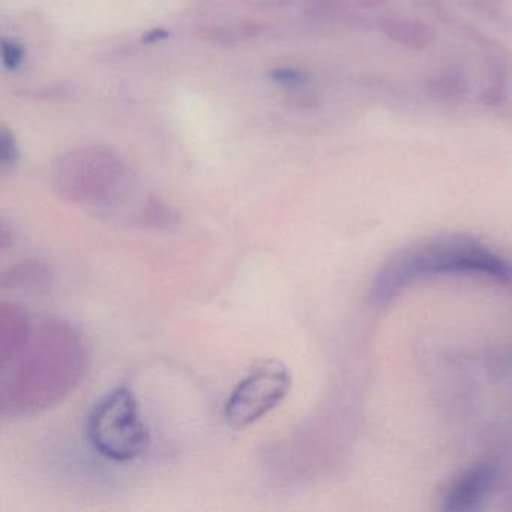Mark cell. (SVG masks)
<instances>
[{
    "instance_id": "8",
    "label": "cell",
    "mask_w": 512,
    "mask_h": 512,
    "mask_svg": "<svg viewBox=\"0 0 512 512\" xmlns=\"http://www.w3.org/2000/svg\"><path fill=\"white\" fill-rule=\"evenodd\" d=\"M379 26L389 41L418 52L428 49L436 40L434 29L421 20L383 19Z\"/></svg>"
},
{
    "instance_id": "14",
    "label": "cell",
    "mask_w": 512,
    "mask_h": 512,
    "mask_svg": "<svg viewBox=\"0 0 512 512\" xmlns=\"http://www.w3.org/2000/svg\"><path fill=\"white\" fill-rule=\"evenodd\" d=\"M20 158L16 137L7 127L0 128V167L2 170L16 166Z\"/></svg>"
},
{
    "instance_id": "19",
    "label": "cell",
    "mask_w": 512,
    "mask_h": 512,
    "mask_svg": "<svg viewBox=\"0 0 512 512\" xmlns=\"http://www.w3.org/2000/svg\"><path fill=\"white\" fill-rule=\"evenodd\" d=\"M356 7L362 10H377V8L385 7L389 0H352Z\"/></svg>"
},
{
    "instance_id": "1",
    "label": "cell",
    "mask_w": 512,
    "mask_h": 512,
    "mask_svg": "<svg viewBox=\"0 0 512 512\" xmlns=\"http://www.w3.org/2000/svg\"><path fill=\"white\" fill-rule=\"evenodd\" d=\"M89 350L82 332L65 320H46L22 352L2 365L0 412L20 418L64 401L82 382Z\"/></svg>"
},
{
    "instance_id": "16",
    "label": "cell",
    "mask_w": 512,
    "mask_h": 512,
    "mask_svg": "<svg viewBox=\"0 0 512 512\" xmlns=\"http://www.w3.org/2000/svg\"><path fill=\"white\" fill-rule=\"evenodd\" d=\"M287 100L296 109L301 110H314L319 107V97L313 89L308 88V85L299 86V88L289 89L286 91Z\"/></svg>"
},
{
    "instance_id": "12",
    "label": "cell",
    "mask_w": 512,
    "mask_h": 512,
    "mask_svg": "<svg viewBox=\"0 0 512 512\" xmlns=\"http://www.w3.org/2000/svg\"><path fill=\"white\" fill-rule=\"evenodd\" d=\"M506 67L502 59L494 58L488 62V85L481 92V101L484 106L497 107L505 101L506 97Z\"/></svg>"
},
{
    "instance_id": "11",
    "label": "cell",
    "mask_w": 512,
    "mask_h": 512,
    "mask_svg": "<svg viewBox=\"0 0 512 512\" xmlns=\"http://www.w3.org/2000/svg\"><path fill=\"white\" fill-rule=\"evenodd\" d=\"M262 25L253 22L227 23V25L200 26V37L220 44H236L253 40L263 34Z\"/></svg>"
},
{
    "instance_id": "3",
    "label": "cell",
    "mask_w": 512,
    "mask_h": 512,
    "mask_svg": "<svg viewBox=\"0 0 512 512\" xmlns=\"http://www.w3.org/2000/svg\"><path fill=\"white\" fill-rule=\"evenodd\" d=\"M53 184L62 199L91 208H113L130 193L133 175L124 158L107 146H80L56 158Z\"/></svg>"
},
{
    "instance_id": "13",
    "label": "cell",
    "mask_w": 512,
    "mask_h": 512,
    "mask_svg": "<svg viewBox=\"0 0 512 512\" xmlns=\"http://www.w3.org/2000/svg\"><path fill=\"white\" fill-rule=\"evenodd\" d=\"M347 0H305L304 11L314 22H328L346 11Z\"/></svg>"
},
{
    "instance_id": "5",
    "label": "cell",
    "mask_w": 512,
    "mask_h": 512,
    "mask_svg": "<svg viewBox=\"0 0 512 512\" xmlns=\"http://www.w3.org/2000/svg\"><path fill=\"white\" fill-rule=\"evenodd\" d=\"M292 388V373L280 359L254 365L233 388L224 404V419L235 430H244L277 409Z\"/></svg>"
},
{
    "instance_id": "18",
    "label": "cell",
    "mask_w": 512,
    "mask_h": 512,
    "mask_svg": "<svg viewBox=\"0 0 512 512\" xmlns=\"http://www.w3.org/2000/svg\"><path fill=\"white\" fill-rule=\"evenodd\" d=\"M170 37L169 32L166 31V29L158 28V29H152V31L146 32L145 35H143V43L146 44H154V43H160V41L167 40V38Z\"/></svg>"
},
{
    "instance_id": "6",
    "label": "cell",
    "mask_w": 512,
    "mask_h": 512,
    "mask_svg": "<svg viewBox=\"0 0 512 512\" xmlns=\"http://www.w3.org/2000/svg\"><path fill=\"white\" fill-rule=\"evenodd\" d=\"M497 470L491 463L473 464L461 473L443 497V511L469 512L478 508L496 482Z\"/></svg>"
},
{
    "instance_id": "2",
    "label": "cell",
    "mask_w": 512,
    "mask_h": 512,
    "mask_svg": "<svg viewBox=\"0 0 512 512\" xmlns=\"http://www.w3.org/2000/svg\"><path fill=\"white\" fill-rule=\"evenodd\" d=\"M449 274L512 281V265L470 236H431L401 248L383 265L374 278L371 301L386 305L419 278Z\"/></svg>"
},
{
    "instance_id": "10",
    "label": "cell",
    "mask_w": 512,
    "mask_h": 512,
    "mask_svg": "<svg viewBox=\"0 0 512 512\" xmlns=\"http://www.w3.org/2000/svg\"><path fill=\"white\" fill-rule=\"evenodd\" d=\"M425 92L431 100L451 103L461 100L469 92V82L460 70L449 68L428 80Z\"/></svg>"
},
{
    "instance_id": "15",
    "label": "cell",
    "mask_w": 512,
    "mask_h": 512,
    "mask_svg": "<svg viewBox=\"0 0 512 512\" xmlns=\"http://www.w3.org/2000/svg\"><path fill=\"white\" fill-rule=\"evenodd\" d=\"M272 82L280 85L281 88L289 89L299 88V86L308 85L310 83V77L304 71L298 70V68L292 67H280L275 68L271 71Z\"/></svg>"
},
{
    "instance_id": "4",
    "label": "cell",
    "mask_w": 512,
    "mask_h": 512,
    "mask_svg": "<svg viewBox=\"0 0 512 512\" xmlns=\"http://www.w3.org/2000/svg\"><path fill=\"white\" fill-rule=\"evenodd\" d=\"M88 439L98 454L118 463L137 460L148 451L151 433L139 401L128 386L107 392L89 413Z\"/></svg>"
},
{
    "instance_id": "17",
    "label": "cell",
    "mask_w": 512,
    "mask_h": 512,
    "mask_svg": "<svg viewBox=\"0 0 512 512\" xmlns=\"http://www.w3.org/2000/svg\"><path fill=\"white\" fill-rule=\"evenodd\" d=\"M2 61L7 70H19L25 62V49L14 41H2Z\"/></svg>"
},
{
    "instance_id": "9",
    "label": "cell",
    "mask_w": 512,
    "mask_h": 512,
    "mask_svg": "<svg viewBox=\"0 0 512 512\" xmlns=\"http://www.w3.org/2000/svg\"><path fill=\"white\" fill-rule=\"evenodd\" d=\"M52 281V271L40 260L17 263L2 275L5 289H40Z\"/></svg>"
},
{
    "instance_id": "7",
    "label": "cell",
    "mask_w": 512,
    "mask_h": 512,
    "mask_svg": "<svg viewBox=\"0 0 512 512\" xmlns=\"http://www.w3.org/2000/svg\"><path fill=\"white\" fill-rule=\"evenodd\" d=\"M28 311L13 301L0 304V359L2 365L13 361L32 335Z\"/></svg>"
}]
</instances>
